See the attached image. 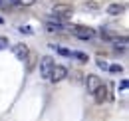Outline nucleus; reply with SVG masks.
Instances as JSON below:
<instances>
[{
    "label": "nucleus",
    "instance_id": "nucleus-1",
    "mask_svg": "<svg viewBox=\"0 0 129 121\" xmlns=\"http://www.w3.org/2000/svg\"><path fill=\"white\" fill-rule=\"evenodd\" d=\"M68 30L72 32L76 38H80V40H91V38L95 36V30H93V28H87V26H78V24H74V26L68 28Z\"/></svg>",
    "mask_w": 129,
    "mask_h": 121
},
{
    "label": "nucleus",
    "instance_id": "nucleus-2",
    "mask_svg": "<svg viewBox=\"0 0 129 121\" xmlns=\"http://www.w3.org/2000/svg\"><path fill=\"white\" fill-rule=\"evenodd\" d=\"M54 58H50V56H42L40 58V76L44 77V79H50V74H52V70H54Z\"/></svg>",
    "mask_w": 129,
    "mask_h": 121
},
{
    "label": "nucleus",
    "instance_id": "nucleus-3",
    "mask_svg": "<svg viewBox=\"0 0 129 121\" xmlns=\"http://www.w3.org/2000/svg\"><path fill=\"white\" fill-rule=\"evenodd\" d=\"M72 6H68V4H56L54 8H52V14L58 16L60 20H64V18H68V16H72Z\"/></svg>",
    "mask_w": 129,
    "mask_h": 121
},
{
    "label": "nucleus",
    "instance_id": "nucleus-4",
    "mask_svg": "<svg viewBox=\"0 0 129 121\" xmlns=\"http://www.w3.org/2000/svg\"><path fill=\"white\" fill-rule=\"evenodd\" d=\"M68 77V70H66L64 66H54V70H52V74H50V79L48 81H54V83H58V81H62Z\"/></svg>",
    "mask_w": 129,
    "mask_h": 121
},
{
    "label": "nucleus",
    "instance_id": "nucleus-5",
    "mask_svg": "<svg viewBox=\"0 0 129 121\" xmlns=\"http://www.w3.org/2000/svg\"><path fill=\"white\" fill-rule=\"evenodd\" d=\"M99 85H101V79H99L97 76H93V74H91V76H87V77H85V89L89 91L91 95H93V91H95Z\"/></svg>",
    "mask_w": 129,
    "mask_h": 121
},
{
    "label": "nucleus",
    "instance_id": "nucleus-6",
    "mask_svg": "<svg viewBox=\"0 0 129 121\" xmlns=\"http://www.w3.org/2000/svg\"><path fill=\"white\" fill-rule=\"evenodd\" d=\"M46 30L50 34H62V32H68V26H64L62 22H46Z\"/></svg>",
    "mask_w": 129,
    "mask_h": 121
},
{
    "label": "nucleus",
    "instance_id": "nucleus-7",
    "mask_svg": "<svg viewBox=\"0 0 129 121\" xmlns=\"http://www.w3.org/2000/svg\"><path fill=\"white\" fill-rule=\"evenodd\" d=\"M12 52H14V56H16L18 60H28V46L26 44H16L12 48Z\"/></svg>",
    "mask_w": 129,
    "mask_h": 121
},
{
    "label": "nucleus",
    "instance_id": "nucleus-8",
    "mask_svg": "<svg viewBox=\"0 0 129 121\" xmlns=\"http://www.w3.org/2000/svg\"><path fill=\"white\" fill-rule=\"evenodd\" d=\"M93 95H95V101H97V103H103V101L107 99V87L101 83V85H99V87L93 91Z\"/></svg>",
    "mask_w": 129,
    "mask_h": 121
},
{
    "label": "nucleus",
    "instance_id": "nucleus-9",
    "mask_svg": "<svg viewBox=\"0 0 129 121\" xmlns=\"http://www.w3.org/2000/svg\"><path fill=\"white\" fill-rule=\"evenodd\" d=\"M111 42H113V48H115L117 52H119V50L123 52V50L127 48V38H125V36H121V38H119V36H115Z\"/></svg>",
    "mask_w": 129,
    "mask_h": 121
},
{
    "label": "nucleus",
    "instance_id": "nucleus-10",
    "mask_svg": "<svg viewBox=\"0 0 129 121\" xmlns=\"http://www.w3.org/2000/svg\"><path fill=\"white\" fill-rule=\"evenodd\" d=\"M107 12L111 16L121 14V12H123V4H109V6H107Z\"/></svg>",
    "mask_w": 129,
    "mask_h": 121
},
{
    "label": "nucleus",
    "instance_id": "nucleus-11",
    "mask_svg": "<svg viewBox=\"0 0 129 121\" xmlns=\"http://www.w3.org/2000/svg\"><path fill=\"white\" fill-rule=\"evenodd\" d=\"M50 48H52V50H56L58 54L66 56V58H72V50H66V48H62V46H54V44H50Z\"/></svg>",
    "mask_w": 129,
    "mask_h": 121
},
{
    "label": "nucleus",
    "instance_id": "nucleus-12",
    "mask_svg": "<svg viewBox=\"0 0 129 121\" xmlns=\"http://www.w3.org/2000/svg\"><path fill=\"white\" fill-rule=\"evenodd\" d=\"M107 72H111V74H121V72H123V68H121V66H117V64H113V66L107 68Z\"/></svg>",
    "mask_w": 129,
    "mask_h": 121
},
{
    "label": "nucleus",
    "instance_id": "nucleus-13",
    "mask_svg": "<svg viewBox=\"0 0 129 121\" xmlns=\"http://www.w3.org/2000/svg\"><path fill=\"white\" fill-rule=\"evenodd\" d=\"M83 6H85V8H89V10H97V8H99V4H97V2H91V0L83 2Z\"/></svg>",
    "mask_w": 129,
    "mask_h": 121
},
{
    "label": "nucleus",
    "instance_id": "nucleus-14",
    "mask_svg": "<svg viewBox=\"0 0 129 121\" xmlns=\"http://www.w3.org/2000/svg\"><path fill=\"white\" fill-rule=\"evenodd\" d=\"M97 66H99V68H101L103 72H107V68H109V64H107V62H105V60H101V58L97 60Z\"/></svg>",
    "mask_w": 129,
    "mask_h": 121
},
{
    "label": "nucleus",
    "instance_id": "nucleus-15",
    "mask_svg": "<svg viewBox=\"0 0 129 121\" xmlns=\"http://www.w3.org/2000/svg\"><path fill=\"white\" fill-rule=\"evenodd\" d=\"M4 48H8V38H6V36H0V52H2Z\"/></svg>",
    "mask_w": 129,
    "mask_h": 121
},
{
    "label": "nucleus",
    "instance_id": "nucleus-16",
    "mask_svg": "<svg viewBox=\"0 0 129 121\" xmlns=\"http://www.w3.org/2000/svg\"><path fill=\"white\" fill-rule=\"evenodd\" d=\"M72 58H78V60H81V62L87 60V56H85V54H80V52H72Z\"/></svg>",
    "mask_w": 129,
    "mask_h": 121
},
{
    "label": "nucleus",
    "instance_id": "nucleus-17",
    "mask_svg": "<svg viewBox=\"0 0 129 121\" xmlns=\"http://www.w3.org/2000/svg\"><path fill=\"white\" fill-rule=\"evenodd\" d=\"M18 32H20V34H34L30 26H20V28H18Z\"/></svg>",
    "mask_w": 129,
    "mask_h": 121
},
{
    "label": "nucleus",
    "instance_id": "nucleus-18",
    "mask_svg": "<svg viewBox=\"0 0 129 121\" xmlns=\"http://www.w3.org/2000/svg\"><path fill=\"white\" fill-rule=\"evenodd\" d=\"M10 2H18V4H22V6H30V4H34L36 0H10Z\"/></svg>",
    "mask_w": 129,
    "mask_h": 121
},
{
    "label": "nucleus",
    "instance_id": "nucleus-19",
    "mask_svg": "<svg viewBox=\"0 0 129 121\" xmlns=\"http://www.w3.org/2000/svg\"><path fill=\"white\" fill-rule=\"evenodd\" d=\"M2 22H4V20H2V18H0V24H2Z\"/></svg>",
    "mask_w": 129,
    "mask_h": 121
}]
</instances>
